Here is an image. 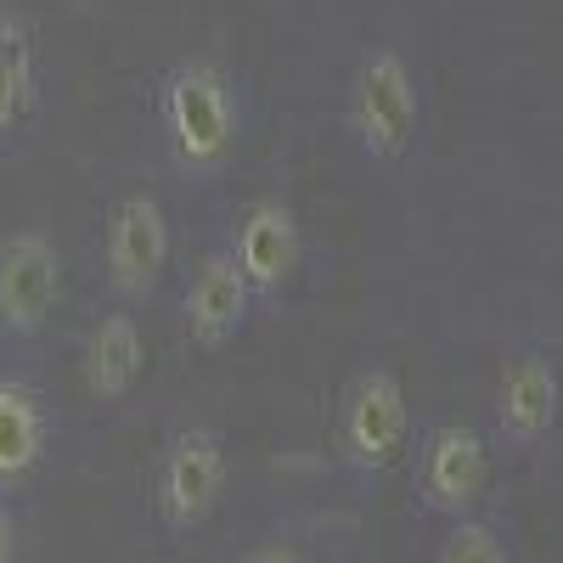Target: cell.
Wrapping results in <instances>:
<instances>
[{"label":"cell","mask_w":563,"mask_h":563,"mask_svg":"<svg viewBox=\"0 0 563 563\" xmlns=\"http://www.w3.org/2000/svg\"><path fill=\"white\" fill-rule=\"evenodd\" d=\"M158 124L180 175L209 180L231 164L243 141V102L231 90V74L209 57H186L158 79Z\"/></svg>","instance_id":"1"},{"label":"cell","mask_w":563,"mask_h":563,"mask_svg":"<svg viewBox=\"0 0 563 563\" xmlns=\"http://www.w3.org/2000/svg\"><path fill=\"white\" fill-rule=\"evenodd\" d=\"M350 135L366 158L395 164L417 135V79L395 45H372L350 79Z\"/></svg>","instance_id":"2"},{"label":"cell","mask_w":563,"mask_h":563,"mask_svg":"<svg viewBox=\"0 0 563 563\" xmlns=\"http://www.w3.org/2000/svg\"><path fill=\"white\" fill-rule=\"evenodd\" d=\"M225 440L214 422H186V429H175L158 451V474H153V507L169 536H186L198 530L209 512L220 507L225 496Z\"/></svg>","instance_id":"3"},{"label":"cell","mask_w":563,"mask_h":563,"mask_svg":"<svg viewBox=\"0 0 563 563\" xmlns=\"http://www.w3.org/2000/svg\"><path fill=\"white\" fill-rule=\"evenodd\" d=\"M406 429H411V411H406L400 378L389 366H361L344 384V400H339V429H333L339 434V462L355 479H378L400 456Z\"/></svg>","instance_id":"4"},{"label":"cell","mask_w":563,"mask_h":563,"mask_svg":"<svg viewBox=\"0 0 563 563\" xmlns=\"http://www.w3.org/2000/svg\"><path fill=\"white\" fill-rule=\"evenodd\" d=\"M490 479V451L467 422H434L417 440V462H411V490L417 507L434 519H467L485 496Z\"/></svg>","instance_id":"5"},{"label":"cell","mask_w":563,"mask_h":563,"mask_svg":"<svg viewBox=\"0 0 563 563\" xmlns=\"http://www.w3.org/2000/svg\"><path fill=\"white\" fill-rule=\"evenodd\" d=\"M63 294V260L45 231L0 238V339H34Z\"/></svg>","instance_id":"6"},{"label":"cell","mask_w":563,"mask_h":563,"mask_svg":"<svg viewBox=\"0 0 563 563\" xmlns=\"http://www.w3.org/2000/svg\"><path fill=\"white\" fill-rule=\"evenodd\" d=\"M231 265L243 271L249 294L254 299H282L299 276L305 260V238H299V214L282 203V198H260L249 203V214L231 231Z\"/></svg>","instance_id":"7"},{"label":"cell","mask_w":563,"mask_h":563,"mask_svg":"<svg viewBox=\"0 0 563 563\" xmlns=\"http://www.w3.org/2000/svg\"><path fill=\"white\" fill-rule=\"evenodd\" d=\"M108 282L119 299H153L158 276L169 265V220L153 192H130L108 214Z\"/></svg>","instance_id":"8"},{"label":"cell","mask_w":563,"mask_h":563,"mask_svg":"<svg viewBox=\"0 0 563 563\" xmlns=\"http://www.w3.org/2000/svg\"><path fill=\"white\" fill-rule=\"evenodd\" d=\"M558 429V361L547 350H519L501 366L496 389V434L507 451H541Z\"/></svg>","instance_id":"9"},{"label":"cell","mask_w":563,"mask_h":563,"mask_svg":"<svg viewBox=\"0 0 563 563\" xmlns=\"http://www.w3.org/2000/svg\"><path fill=\"white\" fill-rule=\"evenodd\" d=\"M249 310H254V294H249L243 271L231 265L225 249H209L198 260L192 282H186V333L203 350H220L249 327Z\"/></svg>","instance_id":"10"},{"label":"cell","mask_w":563,"mask_h":563,"mask_svg":"<svg viewBox=\"0 0 563 563\" xmlns=\"http://www.w3.org/2000/svg\"><path fill=\"white\" fill-rule=\"evenodd\" d=\"M141 361H147L141 321H135L130 310L97 316V327H90V339H85V361H79L90 400H102V406L124 400V395L135 389V378H141Z\"/></svg>","instance_id":"11"},{"label":"cell","mask_w":563,"mask_h":563,"mask_svg":"<svg viewBox=\"0 0 563 563\" xmlns=\"http://www.w3.org/2000/svg\"><path fill=\"white\" fill-rule=\"evenodd\" d=\"M45 434H52V422H45L40 389L23 378H0V496L40 467Z\"/></svg>","instance_id":"12"},{"label":"cell","mask_w":563,"mask_h":563,"mask_svg":"<svg viewBox=\"0 0 563 563\" xmlns=\"http://www.w3.org/2000/svg\"><path fill=\"white\" fill-rule=\"evenodd\" d=\"M34 108V23L7 12L0 18V141Z\"/></svg>","instance_id":"13"},{"label":"cell","mask_w":563,"mask_h":563,"mask_svg":"<svg viewBox=\"0 0 563 563\" xmlns=\"http://www.w3.org/2000/svg\"><path fill=\"white\" fill-rule=\"evenodd\" d=\"M434 563H512V547L501 536L496 519H451V536L440 541V558Z\"/></svg>","instance_id":"14"},{"label":"cell","mask_w":563,"mask_h":563,"mask_svg":"<svg viewBox=\"0 0 563 563\" xmlns=\"http://www.w3.org/2000/svg\"><path fill=\"white\" fill-rule=\"evenodd\" d=\"M238 563H310L299 547H288V541H265V547H254L249 558H238Z\"/></svg>","instance_id":"15"},{"label":"cell","mask_w":563,"mask_h":563,"mask_svg":"<svg viewBox=\"0 0 563 563\" xmlns=\"http://www.w3.org/2000/svg\"><path fill=\"white\" fill-rule=\"evenodd\" d=\"M12 552H18V536H12V507H7V496H0V563H12Z\"/></svg>","instance_id":"16"}]
</instances>
